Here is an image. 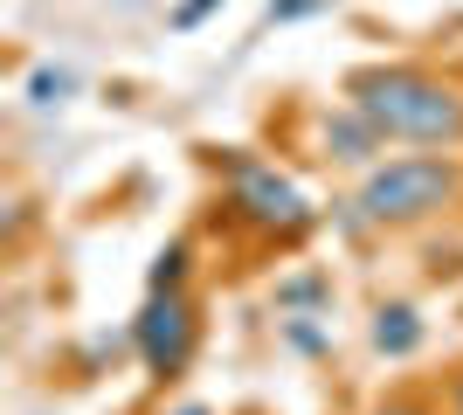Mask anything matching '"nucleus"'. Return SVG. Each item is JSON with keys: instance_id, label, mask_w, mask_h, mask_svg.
<instances>
[{"instance_id": "f257e3e1", "label": "nucleus", "mask_w": 463, "mask_h": 415, "mask_svg": "<svg viewBox=\"0 0 463 415\" xmlns=\"http://www.w3.org/2000/svg\"><path fill=\"white\" fill-rule=\"evenodd\" d=\"M346 104L381 138H415V146H457L463 138V90L422 62H373L346 77Z\"/></svg>"}, {"instance_id": "f03ea898", "label": "nucleus", "mask_w": 463, "mask_h": 415, "mask_svg": "<svg viewBox=\"0 0 463 415\" xmlns=\"http://www.w3.org/2000/svg\"><path fill=\"white\" fill-rule=\"evenodd\" d=\"M457 194H463L457 159H443V153H408V159H387V166H373V174H367V187H360V215L387 222V229H408V222L443 215Z\"/></svg>"}, {"instance_id": "7ed1b4c3", "label": "nucleus", "mask_w": 463, "mask_h": 415, "mask_svg": "<svg viewBox=\"0 0 463 415\" xmlns=\"http://www.w3.org/2000/svg\"><path fill=\"white\" fill-rule=\"evenodd\" d=\"M194 339H201V318H194V305L180 291H153V305H146L138 325H132V346H138V360H146L153 381H180L187 374Z\"/></svg>"}, {"instance_id": "20e7f679", "label": "nucleus", "mask_w": 463, "mask_h": 415, "mask_svg": "<svg viewBox=\"0 0 463 415\" xmlns=\"http://www.w3.org/2000/svg\"><path fill=\"white\" fill-rule=\"evenodd\" d=\"M229 208L242 222H256V229H290V236H298V229H305V201H298V187H290L284 174H277V166H263V159H229Z\"/></svg>"}, {"instance_id": "39448f33", "label": "nucleus", "mask_w": 463, "mask_h": 415, "mask_svg": "<svg viewBox=\"0 0 463 415\" xmlns=\"http://www.w3.org/2000/svg\"><path fill=\"white\" fill-rule=\"evenodd\" d=\"M373 346H381L387 360L415 354V346H422V318H415V305H381V312H373Z\"/></svg>"}, {"instance_id": "423d86ee", "label": "nucleus", "mask_w": 463, "mask_h": 415, "mask_svg": "<svg viewBox=\"0 0 463 415\" xmlns=\"http://www.w3.org/2000/svg\"><path fill=\"white\" fill-rule=\"evenodd\" d=\"M180 277H187V250L174 242V250L153 263V291H180Z\"/></svg>"}, {"instance_id": "0eeeda50", "label": "nucleus", "mask_w": 463, "mask_h": 415, "mask_svg": "<svg viewBox=\"0 0 463 415\" xmlns=\"http://www.w3.org/2000/svg\"><path fill=\"white\" fill-rule=\"evenodd\" d=\"M28 90H35V104H56L62 90H70V77H62V70H42V77L28 83Z\"/></svg>"}, {"instance_id": "6e6552de", "label": "nucleus", "mask_w": 463, "mask_h": 415, "mask_svg": "<svg viewBox=\"0 0 463 415\" xmlns=\"http://www.w3.org/2000/svg\"><path fill=\"white\" fill-rule=\"evenodd\" d=\"M208 7H214V0H180V7H174V28H194V21L208 14Z\"/></svg>"}, {"instance_id": "1a4fd4ad", "label": "nucleus", "mask_w": 463, "mask_h": 415, "mask_svg": "<svg viewBox=\"0 0 463 415\" xmlns=\"http://www.w3.org/2000/svg\"><path fill=\"white\" fill-rule=\"evenodd\" d=\"M373 415H436V409H429V401H408V395H402V401H381Z\"/></svg>"}, {"instance_id": "9d476101", "label": "nucleus", "mask_w": 463, "mask_h": 415, "mask_svg": "<svg viewBox=\"0 0 463 415\" xmlns=\"http://www.w3.org/2000/svg\"><path fill=\"white\" fill-rule=\"evenodd\" d=\"M449 415H463V374L449 381Z\"/></svg>"}, {"instance_id": "9b49d317", "label": "nucleus", "mask_w": 463, "mask_h": 415, "mask_svg": "<svg viewBox=\"0 0 463 415\" xmlns=\"http://www.w3.org/2000/svg\"><path fill=\"white\" fill-rule=\"evenodd\" d=\"M174 415H208V409H174Z\"/></svg>"}]
</instances>
